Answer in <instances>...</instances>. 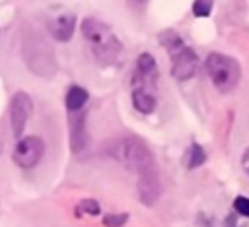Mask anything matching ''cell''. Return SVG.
Returning <instances> with one entry per match:
<instances>
[{"label": "cell", "instance_id": "8fae6325", "mask_svg": "<svg viewBox=\"0 0 249 227\" xmlns=\"http://www.w3.org/2000/svg\"><path fill=\"white\" fill-rule=\"evenodd\" d=\"M88 103V91L80 85H72L66 93V109L70 113H78Z\"/></svg>", "mask_w": 249, "mask_h": 227}, {"label": "cell", "instance_id": "30bf717a", "mask_svg": "<svg viewBox=\"0 0 249 227\" xmlns=\"http://www.w3.org/2000/svg\"><path fill=\"white\" fill-rule=\"evenodd\" d=\"M74 27H76V19L74 16H68V14L56 16L54 19L49 21V31L56 41H68L74 33Z\"/></svg>", "mask_w": 249, "mask_h": 227}, {"label": "cell", "instance_id": "5b68a950", "mask_svg": "<svg viewBox=\"0 0 249 227\" xmlns=\"http://www.w3.org/2000/svg\"><path fill=\"white\" fill-rule=\"evenodd\" d=\"M206 72L210 76V80L214 81L216 87H220L222 91H230L237 85L239 81V66L233 58L230 56H224V54H218V52H212L206 60Z\"/></svg>", "mask_w": 249, "mask_h": 227}, {"label": "cell", "instance_id": "ba28073f", "mask_svg": "<svg viewBox=\"0 0 249 227\" xmlns=\"http://www.w3.org/2000/svg\"><path fill=\"white\" fill-rule=\"evenodd\" d=\"M29 114H31V99H29L27 93L18 91L12 97V105H10V116H12L14 136H21V132H23V128L27 124Z\"/></svg>", "mask_w": 249, "mask_h": 227}, {"label": "cell", "instance_id": "4fadbf2b", "mask_svg": "<svg viewBox=\"0 0 249 227\" xmlns=\"http://www.w3.org/2000/svg\"><path fill=\"white\" fill-rule=\"evenodd\" d=\"M212 4H214V0H195V4H193V14L198 16V17H206V16H210V12H212Z\"/></svg>", "mask_w": 249, "mask_h": 227}, {"label": "cell", "instance_id": "7c38bea8", "mask_svg": "<svg viewBox=\"0 0 249 227\" xmlns=\"http://www.w3.org/2000/svg\"><path fill=\"white\" fill-rule=\"evenodd\" d=\"M132 103L140 113H152L156 109V97L150 91H140L134 89L132 91Z\"/></svg>", "mask_w": 249, "mask_h": 227}, {"label": "cell", "instance_id": "2e32d148", "mask_svg": "<svg viewBox=\"0 0 249 227\" xmlns=\"http://www.w3.org/2000/svg\"><path fill=\"white\" fill-rule=\"evenodd\" d=\"M126 221V213H109L103 217V223L107 227H121Z\"/></svg>", "mask_w": 249, "mask_h": 227}, {"label": "cell", "instance_id": "6da1fadb", "mask_svg": "<svg viewBox=\"0 0 249 227\" xmlns=\"http://www.w3.org/2000/svg\"><path fill=\"white\" fill-rule=\"evenodd\" d=\"M107 153L138 175V198L142 204L152 206L160 196V180L154 157L144 142L134 136H124L113 140L107 147Z\"/></svg>", "mask_w": 249, "mask_h": 227}, {"label": "cell", "instance_id": "e0dca14e", "mask_svg": "<svg viewBox=\"0 0 249 227\" xmlns=\"http://www.w3.org/2000/svg\"><path fill=\"white\" fill-rule=\"evenodd\" d=\"M233 208H235V211H239L241 215H247V217H249V198H243V196L235 198Z\"/></svg>", "mask_w": 249, "mask_h": 227}, {"label": "cell", "instance_id": "7a4b0ae2", "mask_svg": "<svg viewBox=\"0 0 249 227\" xmlns=\"http://www.w3.org/2000/svg\"><path fill=\"white\" fill-rule=\"evenodd\" d=\"M21 56L33 74L41 78L54 76L56 60H54L53 47L47 43L45 35L33 25H25L21 31Z\"/></svg>", "mask_w": 249, "mask_h": 227}, {"label": "cell", "instance_id": "ac0fdd59", "mask_svg": "<svg viewBox=\"0 0 249 227\" xmlns=\"http://www.w3.org/2000/svg\"><path fill=\"white\" fill-rule=\"evenodd\" d=\"M134 2H144V0H134Z\"/></svg>", "mask_w": 249, "mask_h": 227}, {"label": "cell", "instance_id": "52a82bcc", "mask_svg": "<svg viewBox=\"0 0 249 227\" xmlns=\"http://www.w3.org/2000/svg\"><path fill=\"white\" fill-rule=\"evenodd\" d=\"M43 151H45L43 140L37 138V136H27V138H23V140L18 142V146L14 149V161L19 167L29 169V167L37 165V161L41 159Z\"/></svg>", "mask_w": 249, "mask_h": 227}, {"label": "cell", "instance_id": "9c48e42d", "mask_svg": "<svg viewBox=\"0 0 249 227\" xmlns=\"http://www.w3.org/2000/svg\"><path fill=\"white\" fill-rule=\"evenodd\" d=\"M88 144V134H86V114H74L70 116V147L74 153L82 151Z\"/></svg>", "mask_w": 249, "mask_h": 227}, {"label": "cell", "instance_id": "5bb4252c", "mask_svg": "<svg viewBox=\"0 0 249 227\" xmlns=\"http://www.w3.org/2000/svg\"><path fill=\"white\" fill-rule=\"evenodd\" d=\"M204 159H206V155H204L202 147L200 146H193L191 151H189V167H198V165L204 163Z\"/></svg>", "mask_w": 249, "mask_h": 227}, {"label": "cell", "instance_id": "9a60e30c", "mask_svg": "<svg viewBox=\"0 0 249 227\" xmlns=\"http://www.w3.org/2000/svg\"><path fill=\"white\" fill-rule=\"evenodd\" d=\"M78 210L82 213H88V215H97L99 213V204L95 200H91V198H86V200H82L78 204Z\"/></svg>", "mask_w": 249, "mask_h": 227}, {"label": "cell", "instance_id": "8992f818", "mask_svg": "<svg viewBox=\"0 0 249 227\" xmlns=\"http://www.w3.org/2000/svg\"><path fill=\"white\" fill-rule=\"evenodd\" d=\"M156 80H158V66H156L152 54H148V52L140 54L138 60H136V72H134V76H132V85H134V89L154 93V89H156Z\"/></svg>", "mask_w": 249, "mask_h": 227}, {"label": "cell", "instance_id": "277c9868", "mask_svg": "<svg viewBox=\"0 0 249 227\" xmlns=\"http://www.w3.org/2000/svg\"><path fill=\"white\" fill-rule=\"evenodd\" d=\"M160 41L161 45L167 49L169 56H171V72L177 80H187L195 74L196 70V54L183 45L181 37L175 35L173 31H163L160 33Z\"/></svg>", "mask_w": 249, "mask_h": 227}, {"label": "cell", "instance_id": "3957f363", "mask_svg": "<svg viewBox=\"0 0 249 227\" xmlns=\"http://www.w3.org/2000/svg\"><path fill=\"white\" fill-rule=\"evenodd\" d=\"M82 35L88 39L93 56L101 62V64H115L123 45L117 39V35L99 19L93 17H86L82 21Z\"/></svg>", "mask_w": 249, "mask_h": 227}]
</instances>
